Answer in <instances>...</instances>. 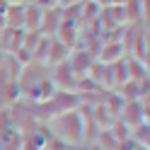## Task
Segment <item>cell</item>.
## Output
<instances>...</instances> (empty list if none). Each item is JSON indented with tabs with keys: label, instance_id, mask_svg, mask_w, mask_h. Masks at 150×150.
<instances>
[{
	"label": "cell",
	"instance_id": "cell-1",
	"mask_svg": "<svg viewBox=\"0 0 150 150\" xmlns=\"http://www.w3.org/2000/svg\"><path fill=\"white\" fill-rule=\"evenodd\" d=\"M46 124H49V131H51L53 138H61L68 145H80L82 143V116H80L78 109L56 114Z\"/></svg>",
	"mask_w": 150,
	"mask_h": 150
},
{
	"label": "cell",
	"instance_id": "cell-2",
	"mask_svg": "<svg viewBox=\"0 0 150 150\" xmlns=\"http://www.w3.org/2000/svg\"><path fill=\"white\" fill-rule=\"evenodd\" d=\"M116 119L121 121V124H126L128 128H133L138 124H145V121H148V97L124 102V107H121Z\"/></svg>",
	"mask_w": 150,
	"mask_h": 150
},
{
	"label": "cell",
	"instance_id": "cell-3",
	"mask_svg": "<svg viewBox=\"0 0 150 150\" xmlns=\"http://www.w3.org/2000/svg\"><path fill=\"white\" fill-rule=\"evenodd\" d=\"M3 22L10 29L24 27V3H5L3 5Z\"/></svg>",
	"mask_w": 150,
	"mask_h": 150
},
{
	"label": "cell",
	"instance_id": "cell-4",
	"mask_svg": "<svg viewBox=\"0 0 150 150\" xmlns=\"http://www.w3.org/2000/svg\"><path fill=\"white\" fill-rule=\"evenodd\" d=\"M68 53L70 49L65 44H61L58 39H49V49H46V58H44V65H49V68H53V65H58V63H65L68 61Z\"/></svg>",
	"mask_w": 150,
	"mask_h": 150
},
{
	"label": "cell",
	"instance_id": "cell-5",
	"mask_svg": "<svg viewBox=\"0 0 150 150\" xmlns=\"http://www.w3.org/2000/svg\"><path fill=\"white\" fill-rule=\"evenodd\" d=\"M61 7H46L44 15H41V27H39V34L41 36H53L61 27Z\"/></svg>",
	"mask_w": 150,
	"mask_h": 150
},
{
	"label": "cell",
	"instance_id": "cell-6",
	"mask_svg": "<svg viewBox=\"0 0 150 150\" xmlns=\"http://www.w3.org/2000/svg\"><path fill=\"white\" fill-rule=\"evenodd\" d=\"M22 46V29H0V51L3 53H15Z\"/></svg>",
	"mask_w": 150,
	"mask_h": 150
},
{
	"label": "cell",
	"instance_id": "cell-7",
	"mask_svg": "<svg viewBox=\"0 0 150 150\" xmlns=\"http://www.w3.org/2000/svg\"><path fill=\"white\" fill-rule=\"evenodd\" d=\"M41 15L44 7H39L36 3H24V32H39L41 27Z\"/></svg>",
	"mask_w": 150,
	"mask_h": 150
},
{
	"label": "cell",
	"instance_id": "cell-8",
	"mask_svg": "<svg viewBox=\"0 0 150 150\" xmlns=\"http://www.w3.org/2000/svg\"><path fill=\"white\" fill-rule=\"evenodd\" d=\"M133 143H138V145H143V148H148V138H150V126H148V121L145 124H138V126H133L131 128V136H128Z\"/></svg>",
	"mask_w": 150,
	"mask_h": 150
},
{
	"label": "cell",
	"instance_id": "cell-9",
	"mask_svg": "<svg viewBox=\"0 0 150 150\" xmlns=\"http://www.w3.org/2000/svg\"><path fill=\"white\" fill-rule=\"evenodd\" d=\"M82 0H58V7H70V5H80Z\"/></svg>",
	"mask_w": 150,
	"mask_h": 150
},
{
	"label": "cell",
	"instance_id": "cell-10",
	"mask_svg": "<svg viewBox=\"0 0 150 150\" xmlns=\"http://www.w3.org/2000/svg\"><path fill=\"white\" fill-rule=\"evenodd\" d=\"M128 0H107V5H116V7H121V5H126Z\"/></svg>",
	"mask_w": 150,
	"mask_h": 150
},
{
	"label": "cell",
	"instance_id": "cell-11",
	"mask_svg": "<svg viewBox=\"0 0 150 150\" xmlns=\"http://www.w3.org/2000/svg\"><path fill=\"white\" fill-rule=\"evenodd\" d=\"M92 3H97V5H102V7H104V5H107V0H92Z\"/></svg>",
	"mask_w": 150,
	"mask_h": 150
}]
</instances>
